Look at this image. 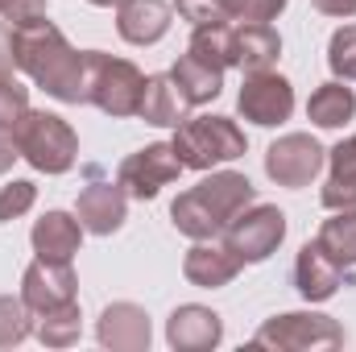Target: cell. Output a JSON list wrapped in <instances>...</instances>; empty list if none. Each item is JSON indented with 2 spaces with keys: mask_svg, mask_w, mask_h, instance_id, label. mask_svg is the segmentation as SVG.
I'll return each instance as SVG.
<instances>
[{
  "mask_svg": "<svg viewBox=\"0 0 356 352\" xmlns=\"http://www.w3.org/2000/svg\"><path fill=\"white\" fill-rule=\"evenodd\" d=\"M88 4H95V8H116L120 0H88Z\"/></svg>",
  "mask_w": 356,
  "mask_h": 352,
  "instance_id": "8d00e7d4",
  "label": "cell"
},
{
  "mask_svg": "<svg viewBox=\"0 0 356 352\" xmlns=\"http://www.w3.org/2000/svg\"><path fill=\"white\" fill-rule=\"evenodd\" d=\"M4 4H8V0H0V13H4Z\"/></svg>",
  "mask_w": 356,
  "mask_h": 352,
  "instance_id": "74e56055",
  "label": "cell"
},
{
  "mask_svg": "<svg viewBox=\"0 0 356 352\" xmlns=\"http://www.w3.org/2000/svg\"><path fill=\"white\" fill-rule=\"evenodd\" d=\"M286 241V211L273 203H249L241 216L228 220L224 228V249L241 265H261L277 253Z\"/></svg>",
  "mask_w": 356,
  "mask_h": 352,
  "instance_id": "8992f818",
  "label": "cell"
},
{
  "mask_svg": "<svg viewBox=\"0 0 356 352\" xmlns=\"http://www.w3.org/2000/svg\"><path fill=\"white\" fill-rule=\"evenodd\" d=\"M344 344V328L319 311H286L273 315L257 328L253 349H273V352H315V349H340Z\"/></svg>",
  "mask_w": 356,
  "mask_h": 352,
  "instance_id": "5b68a950",
  "label": "cell"
},
{
  "mask_svg": "<svg viewBox=\"0 0 356 352\" xmlns=\"http://www.w3.org/2000/svg\"><path fill=\"white\" fill-rule=\"evenodd\" d=\"M191 54H195L199 63L216 67V71L236 67V33H232V25H228V21H220V25H195V33H191Z\"/></svg>",
  "mask_w": 356,
  "mask_h": 352,
  "instance_id": "603a6c76",
  "label": "cell"
},
{
  "mask_svg": "<svg viewBox=\"0 0 356 352\" xmlns=\"http://www.w3.org/2000/svg\"><path fill=\"white\" fill-rule=\"evenodd\" d=\"M13 133H17L21 158L42 175H67L79 158V137L58 112H33L29 108Z\"/></svg>",
  "mask_w": 356,
  "mask_h": 352,
  "instance_id": "277c9868",
  "label": "cell"
},
{
  "mask_svg": "<svg viewBox=\"0 0 356 352\" xmlns=\"http://www.w3.org/2000/svg\"><path fill=\"white\" fill-rule=\"evenodd\" d=\"M224 340V319L211 307L182 303L166 319V344L175 352H211Z\"/></svg>",
  "mask_w": 356,
  "mask_h": 352,
  "instance_id": "7c38bea8",
  "label": "cell"
},
{
  "mask_svg": "<svg viewBox=\"0 0 356 352\" xmlns=\"http://www.w3.org/2000/svg\"><path fill=\"white\" fill-rule=\"evenodd\" d=\"M315 241L332 253V262H340L344 269L356 265V207L332 211V220H323V228H319Z\"/></svg>",
  "mask_w": 356,
  "mask_h": 352,
  "instance_id": "d4e9b609",
  "label": "cell"
},
{
  "mask_svg": "<svg viewBox=\"0 0 356 352\" xmlns=\"http://www.w3.org/2000/svg\"><path fill=\"white\" fill-rule=\"evenodd\" d=\"M38 323H33V336L46 344V349H71V344H79V336H83V315H79V303H63V307H54V311H46V315H33Z\"/></svg>",
  "mask_w": 356,
  "mask_h": 352,
  "instance_id": "cb8c5ba5",
  "label": "cell"
},
{
  "mask_svg": "<svg viewBox=\"0 0 356 352\" xmlns=\"http://www.w3.org/2000/svg\"><path fill=\"white\" fill-rule=\"evenodd\" d=\"M253 199H257V191H253V182L245 175L211 170L203 182H195L191 191H182L170 203V220L191 241H216V237H224L228 220L241 216Z\"/></svg>",
  "mask_w": 356,
  "mask_h": 352,
  "instance_id": "7a4b0ae2",
  "label": "cell"
},
{
  "mask_svg": "<svg viewBox=\"0 0 356 352\" xmlns=\"http://www.w3.org/2000/svg\"><path fill=\"white\" fill-rule=\"evenodd\" d=\"M33 336V311L21 298L0 294V349H17Z\"/></svg>",
  "mask_w": 356,
  "mask_h": 352,
  "instance_id": "484cf974",
  "label": "cell"
},
{
  "mask_svg": "<svg viewBox=\"0 0 356 352\" xmlns=\"http://www.w3.org/2000/svg\"><path fill=\"white\" fill-rule=\"evenodd\" d=\"M75 286L79 282H75L71 262H46V257H38L21 273V303L33 315H46V311H54L63 303H75Z\"/></svg>",
  "mask_w": 356,
  "mask_h": 352,
  "instance_id": "8fae6325",
  "label": "cell"
},
{
  "mask_svg": "<svg viewBox=\"0 0 356 352\" xmlns=\"http://www.w3.org/2000/svg\"><path fill=\"white\" fill-rule=\"evenodd\" d=\"M315 8L327 17H356V0H315Z\"/></svg>",
  "mask_w": 356,
  "mask_h": 352,
  "instance_id": "d590c367",
  "label": "cell"
},
{
  "mask_svg": "<svg viewBox=\"0 0 356 352\" xmlns=\"http://www.w3.org/2000/svg\"><path fill=\"white\" fill-rule=\"evenodd\" d=\"M170 145H175L182 170H211V166L245 158L249 137L232 116H195L178 125Z\"/></svg>",
  "mask_w": 356,
  "mask_h": 352,
  "instance_id": "3957f363",
  "label": "cell"
},
{
  "mask_svg": "<svg viewBox=\"0 0 356 352\" xmlns=\"http://www.w3.org/2000/svg\"><path fill=\"white\" fill-rule=\"evenodd\" d=\"M75 216H79L83 232L112 237L124 224V216H129V191L120 182H91L79 195V203H75Z\"/></svg>",
  "mask_w": 356,
  "mask_h": 352,
  "instance_id": "9a60e30c",
  "label": "cell"
},
{
  "mask_svg": "<svg viewBox=\"0 0 356 352\" xmlns=\"http://www.w3.org/2000/svg\"><path fill=\"white\" fill-rule=\"evenodd\" d=\"M13 58L17 71L29 75L58 104H91V58L75 50L54 21H29L13 29Z\"/></svg>",
  "mask_w": 356,
  "mask_h": 352,
  "instance_id": "6da1fadb",
  "label": "cell"
},
{
  "mask_svg": "<svg viewBox=\"0 0 356 352\" xmlns=\"http://www.w3.org/2000/svg\"><path fill=\"white\" fill-rule=\"evenodd\" d=\"M232 33H236V67H245V75L269 71L282 58V38L269 21H241L232 25Z\"/></svg>",
  "mask_w": 356,
  "mask_h": 352,
  "instance_id": "ffe728a7",
  "label": "cell"
},
{
  "mask_svg": "<svg viewBox=\"0 0 356 352\" xmlns=\"http://www.w3.org/2000/svg\"><path fill=\"white\" fill-rule=\"evenodd\" d=\"M353 116H356V91L344 79H332V83L315 88L311 99H307V120L319 125V129H344Z\"/></svg>",
  "mask_w": 356,
  "mask_h": 352,
  "instance_id": "44dd1931",
  "label": "cell"
},
{
  "mask_svg": "<svg viewBox=\"0 0 356 352\" xmlns=\"http://www.w3.org/2000/svg\"><path fill=\"white\" fill-rule=\"evenodd\" d=\"M175 4L166 0H120L116 4V33L129 46H154L170 33Z\"/></svg>",
  "mask_w": 356,
  "mask_h": 352,
  "instance_id": "5bb4252c",
  "label": "cell"
},
{
  "mask_svg": "<svg viewBox=\"0 0 356 352\" xmlns=\"http://www.w3.org/2000/svg\"><path fill=\"white\" fill-rule=\"evenodd\" d=\"M186 112H191V104H186V95H182V88L175 83V75H170V71H166V75H149V79H145L141 108H137V116H141L145 125L178 129V125L186 120Z\"/></svg>",
  "mask_w": 356,
  "mask_h": 352,
  "instance_id": "d6986e66",
  "label": "cell"
},
{
  "mask_svg": "<svg viewBox=\"0 0 356 352\" xmlns=\"http://www.w3.org/2000/svg\"><path fill=\"white\" fill-rule=\"evenodd\" d=\"M236 112L261 129H277L282 120H290L294 112V88L286 75L277 71H249L245 83H241V95H236Z\"/></svg>",
  "mask_w": 356,
  "mask_h": 352,
  "instance_id": "9c48e42d",
  "label": "cell"
},
{
  "mask_svg": "<svg viewBox=\"0 0 356 352\" xmlns=\"http://www.w3.org/2000/svg\"><path fill=\"white\" fill-rule=\"evenodd\" d=\"M175 8H178V17L191 21V25H220V21H224V13H220L211 0H175ZM228 25H232V21H228Z\"/></svg>",
  "mask_w": 356,
  "mask_h": 352,
  "instance_id": "1f68e13d",
  "label": "cell"
},
{
  "mask_svg": "<svg viewBox=\"0 0 356 352\" xmlns=\"http://www.w3.org/2000/svg\"><path fill=\"white\" fill-rule=\"evenodd\" d=\"M182 175V162H178L175 145L170 141H154L137 154H129L116 170V182L133 195V199H154L162 186H170Z\"/></svg>",
  "mask_w": 356,
  "mask_h": 352,
  "instance_id": "30bf717a",
  "label": "cell"
},
{
  "mask_svg": "<svg viewBox=\"0 0 356 352\" xmlns=\"http://www.w3.org/2000/svg\"><path fill=\"white\" fill-rule=\"evenodd\" d=\"M13 67H17V58H13V25L0 21V79H8Z\"/></svg>",
  "mask_w": 356,
  "mask_h": 352,
  "instance_id": "836d02e7",
  "label": "cell"
},
{
  "mask_svg": "<svg viewBox=\"0 0 356 352\" xmlns=\"http://www.w3.org/2000/svg\"><path fill=\"white\" fill-rule=\"evenodd\" d=\"M294 286L307 303H327L344 286V265L332 262V253L319 241H307L294 262Z\"/></svg>",
  "mask_w": 356,
  "mask_h": 352,
  "instance_id": "2e32d148",
  "label": "cell"
},
{
  "mask_svg": "<svg viewBox=\"0 0 356 352\" xmlns=\"http://www.w3.org/2000/svg\"><path fill=\"white\" fill-rule=\"evenodd\" d=\"M17 158H21V150H17V133H13V129H0V175H8Z\"/></svg>",
  "mask_w": 356,
  "mask_h": 352,
  "instance_id": "e575fe53",
  "label": "cell"
},
{
  "mask_svg": "<svg viewBox=\"0 0 356 352\" xmlns=\"http://www.w3.org/2000/svg\"><path fill=\"white\" fill-rule=\"evenodd\" d=\"M327 67L344 83L356 79V25H344V29L332 33V42H327Z\"/></svg>",
  "mask_w": 356,
  "mask_h": 352,
  "instance_id": "4316f807",
  "label": "cell"
},
{
  "mask_svg": "<svg viewBox=\"0 0 356 352\" xmlns=\"http://www.w3.org/2000/svg\"><path fill=\"white\" fill-rule=\"evenodd\" d=\"M88 58H91V104L99 112H108L112 120L137 116L141 91H145V75L129 58H112L104 50H88Z\"/></svg>",
  "mask_w": 356,
  "mask_h": 352,
  "instance_id": "52a82bcc",
  "label": "cell"
},
{
  "mask_svg": "<svg viewBox=\"0 0 356 352\" xmlns=\"http://www.w3.org/2000/svg\"><path fill=\"white\" fill-rule=\"evenodd\" d=\"M327 170H332L336 182L356 186V137H344L340 145H332V150H327Z\"/></svg>",
  "mask_w": 356,
  "mask_h": 352,
  "instance_id": "4dcf8cb0",
  "label": "cell"
},
{
  "mask_svg": "<svg viewBox=\"0 0 356 352\" xmlns=\"http://www.w3.org/2000/svg\"><path fill=\"white\" fill-rule=\"evenodd\" d=\"M29 245H33V253L46 257V262H75V253L83 249V224H79V216L54 207V211H46V216L33 224Z\"/></svg>",
  "mask_w": 356,
  "mask_h": 352,
  "instance_id": "e0dca14e",
  "label": "cell"
},
{
  "mask_svg": "<svg viewBox=\"0 0 356 352\" xmlns=\"http://www.w3.org/2000/svg\"><path fill=\"white\" fill-rule=\"evenodd\" d=\"M323 166H327V150L311 133H286L266 150V175L277 186H290V191L311 186Z\"/></svg>",
  "mask_w": 356,
  "mask_h": 352,
  "instance_id": "ba28073f",
  "label": "cell"
},
{
  "mask_svg": "<svg viewBox=\"0 0 356 352\" xmlns=\"http://www.w3.org/2000/svg\"><path fill=\"white\" fill-rule=\"evenodd\" d=\"M25 112H29V88H21L13 75L0 79V129H17Z\"/></svg>",
  "mask_w": 356,
  "mask_h": 352,
  "instance_id": "f546056e",
  "label": "cell"
},
{
  "mask_svg": "<svg viewBox=\"0 0 356 352\" xmlns=\"http://www.w3.org/2000/svg\"><path fill=\"white\" fill-rule=\"evenodd\" d=\"M33 203H38V186H33L29 178H13V182L0 191V224L21 220Z\"/></svg>",
  "mask_w": 356,
  "mask_h": 352,
  "instance_id": "f1b7e54d",
  "label": "cell"
},
{
  "mask_svg": "<svg viewBox=\"0 0 356 352\" xmlns=\"http://www.w3.org/2000/svg\"><path fill=\"white\" fill-rule=\"evenodd\" d=\"M95 336L99 344L112 352H145L154 332H149V315L145 307L137 303H112L99 311V323H95Z\"/></svg>",
  "mask_w": 356,
  "mask_h": 352,
  "instance_id": "4fadbf2b",
  "label": "cell"
},
{
  "mask_svg": "<svg viewBox=\"0 0 356 352\" xmlns=\"http://www.w3.org/2000/svg\"><path fill=\"white\" fill-rule=\"evenodd\" d=\"M182 273L199 290H220L241 273V262L216 241H195V249H186V257H182Z\"/></svg>",
  "mask_w": 356,
  "mask_h": 352,
  "instance_id": "ac0fdd59",
  "label": "cell"
},
{
  "mask_svg": "<svg viewBox=\"0 0 356 352\" xmlns=\"http://www.w3.org/2000/svg\"><path fill=\"white\" fill-rule=\"evenodd\" d=\"M175 83L182 88V95H186V104L195 108V104H211L220 91H224V71H216V67H207V63H199L191 50L182 54L175 63Z\"/></svg>",
  "mask_w": 356,
  "mask_h": 352,
  "instance_id": "7402d4cb",
  "label": "cell"
},
{
  "mask_svg": "<svg viewBox=\"0 0 356 352\" xmlns=\"http://www.w3.org/2000/svg\"><path fill=\"white\" fill-rule=\"evenodd\" d=\"M0 17H4L13 29H17V25H29V21H42V17H46V0H8Z\"/></svg>",
  "mask_w": 356,
  "mask_h": 352,
  "instance_id": "d6a6232c",
  "label": "cell"
},
{
  "mask_svg": "<svg viewBox=\"0 0 356 352\" xmlns=\"http://www.w3.org/2000/svg\"><path fill=\"white\" fill-rule=\"evenodd\" d=\"M220 13H224V21H232V25H241V21H273L282 8H286V0H211Z\"/></svg>",
  "mask_w": 356,
  "mask_h": 352,
  "instance_id": "83f0119b",
  "label": "cell"
}]
</instances>
